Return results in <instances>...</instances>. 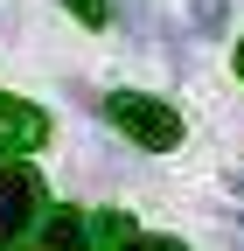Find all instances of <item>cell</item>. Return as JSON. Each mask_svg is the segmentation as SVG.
<instances>
[{
    "label": "cell",
    "instance_id": "cell-2",
    "mask_svg": "<svg viewBox=\"0 0 244 251\" xmlns=\"http://www.w3.org/2000/svg\"><path fill=\"white\" fill-rule=\"evenodd\" d=\"M35 216H42V175L21 168V161H7L0 168V251H14Z\"/></svg>",
    "mask_w": 244,
    "mask_h": 251
},
{
    "label": "cell",
    "instance_id": "cell-1",
    "mask_svg": "<svg viewBox=\"0 0 244 251\" xmlns=\"http://www.w3.org/2000/svg\"><path fill=\"white\" fill-rule=\"evenodd\" d=\"M105 119L119 126V133H126V140H140V147H174L181 140V119L161 105V98H146V91H112V98H105Z\"/></svg>",
    "mask_w": 244,
    "mask_h": 251
},
{
    "label": "cell",
    "instance_id": "cell-9",
    "mask_svg": "<svg viewBox=\"0 0 244 251\" xmlns=\"http://www.w3.org/2000/svg\"><path fill=\"white\" fill-rule=\"evenodd\" d=\"M230 181H237V196H244V168H237V175H230Z\"/></svg>",
    "mask_w": 244,
    "mask_h": 251
},
{
    "label": "cell",
    "instance_id": "cell-3",
    "mask_svg": "<svg viewBox=\"0 0 244 251\" xmlns=\"http://www.w3.org/2000/svg\"><path fill=\"white\" fill-rule=\"evenodd\" d=\"M42 140H49V119L28 105V98L0 91V153H7V161H21V153H35Z\"/></svg>",
    "mask_w": 244,
    "mask_h": 251
},
{
    "label": "cell",
    "instance_id": "cell-7",
    "mask_svg": "<svg viewBox=\"0 0 244 251\" xmlns=\"http://www.w3.org/2000/svg\"><path fill=\"white\" fill-rule=\"evenodd\" d=\"M70 14H77V21H105V14H112V0H70Z\"/></svg>",
    "mask_w": 244,
    "mask_h": 251
},
{
    "label": "cell",
    "instance_id": "cell-4",
    "mask_svg": "<svg viewBox=\"0 0 244 251\" xmlns=\"http://www.w3.org/2000/svg\"><path fill=\"white\" fill-rule=\"evenodd\" d=\"M35 251H98V230H91V216H84V209H49V216H42Z\"/></svg>",
    "mask_w": 244,
    "mask_h": 251
},
{
    "label": "cell",
    "instance_id": "cell-5",
    "mask_svg": "<svg viewBox=\"0 0 244 251\" xmlns=\"http://www.w3.org/2000/svg\"><path fill=\"white\" fill-rule=\"evenodd\" d=\"M195 28H202V35H223V28H230V0H195Z\"/></svg>",
    "mask_w": 244,
    "mask_h": 251
},
{
    "label": "cell",
    "instance_id": "cell-6",
    "mask_svg": "<svg viewBox=\"0 0 244 251\" xmlns=\"http://www.w3.org/2000/svg\"><path fill=\"white\" fill-rule=\"evenodd\" d=\"M119 251H181V244H174V237H140V230H133Z\"/></svg>",
    "mask_w": 244,
    "mask_h": 251
},
{
    "label": "cell",
    "instance_id": "cell-8",
    "mask_svg": "<svg viewBox=\"0 0 244 251\" xmlns=\"http://www.w3.org/2000/svg\"><path fill=\"white\" fill-rule=\"evenodd\" d=\"M237 77H244V42H237Z\"/></svg>",
    "mask_w": 244,
    "mask_h": 251
}]
</instances>
